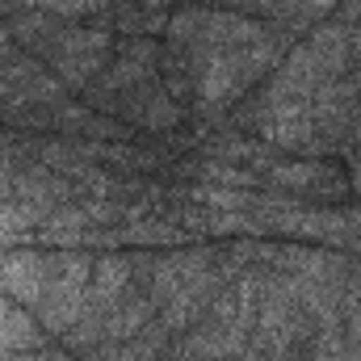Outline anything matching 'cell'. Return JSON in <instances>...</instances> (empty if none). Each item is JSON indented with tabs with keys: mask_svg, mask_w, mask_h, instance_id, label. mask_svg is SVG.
<instances>
[{
	"mask_svg": "<svg viewBox=\"0 0 361 361\" xmlns=\"http://www.w3.org/2000/svg\"><path fill=\"white\" fill-rule=\"evenodd\" d=\"M122 109L143 130H173L180 122V105L173 101V92L160 85V76L147 80V85H139V89L122 92Z\"/></svg>",
	"mask_w": 361,
	"mask_h": 361,
	"instance_id": "5",
	"label": "cell"
},
{
	"mask_svg": "<svg viewBox=\"0 0 361 361\" xmlns=\"http://www.w3.org/2000/svg\"><path fill=\"white\" fill-rule=\"evenodd\" d=\"M30 51L51 63L63 89H89L114 59V34L97 25H47Z\"/></svg>",
	"mask_w": 361,
	"mask_h": 361,
	"instance_id": "1",
	"label": "cell"
},
{
	"mask_svg": "<svg viewBox=\"0 0 361 361\" xmlns=\"http://www.w3.org/2000/svg\"><path fill=\"white\" fill-rule=\"evenodd\" d=\"M214 4H231V8H244V13H265V17H290L298 0H214Z\"/></svg>",
	"mask_w": 361,
	"mask_h": 361,
	"instance_id": "10",
	"label": "cell"
},
{
	"mask_svg": "<svg viewBox=\"0 0 361 361\" xmlns=\"http://www.w3.org/2000/svg\"><path fill=\"white\" fill-rule=\"evenodd\" d=\"M336 8H341V25H353V30H361V0H341Z\"/></svg>",
	"mask_w": 361,
	"mask_h": 361,
	"instance_id": "11",
	"label": "cell"
},
{
	"mask_svg": "<svg viewBox=\"0 0 361 361\" xmlns=\"http://www.w3.org/2000/svg\"><path fill=\"white\" fill-rule=\"evenodd\" d=\"M244 126L252 135H261L265 143H277V147L319 152L315 122H311V101L298 97V92H290V89H281V85H269V89L257 97V105L244 118Z\"/></svg>",
	"mask_w": 361,
	"mask_h": 361,
	"instance_id": "2",
	"label": "cell"
},
{
	"mask_svg": "<svg viewBox=\"0 0 361 361\" xmlns=\"http://www.w3.org/2000/svg\"><path fill=\"white\" fill-rule=\"evenodd\" d=\"M114 13V30L143 38V34H160L173 21V4L169 0H109Z\"/></svg>",
	"mask_w": 361,
	"mask_h": 361,
	"instance_id": "7",
	"label": "cell"
},
{
	"mask_svg": "<svg viewBox=\"0 0 361 361\" xmlns=\"http://www.w3.org/2000/svg\"><path fill=\"white\" fill-rule=\"evenodd\" d=\"M89 273L92 261L80 257V252H55L51 257L47 294L34 302V319H38L42 332H68L72 324H80L85 298H89Z\"/></svg>",
	"mask_w": 361,
	"mask_h": 361,
	"instance_id": "3",
	"label": "cell"
},
{
	"mask_svg": "<svg viewBox=\"0 0 361 361\" xmlns=\"http://www.w3.org/2000/svg\"><path fill=\"white\" fill-rule=\"evenodd\" d=\"M51 281V257L34 248H0V294L13 302L34 307L47 294Z\"/></svg>",
	"mask_w": 361,
	"mask_h": 361,
	"instance_id": "4",
	"label": "cell"
},
{
	"mask_svg": "<svg viewBox=\"0 0 361 361\" xmlns=\"http://www.w3.org/2000/svg\"><path fill=\"white\" fill-rule=\"evenodd\" d=\"M4 147H8V139H4V135H0V156H4Z\"/></svg>",
	"mask_w": 361,
	"mask_h": 361,
	"instance_id": "16",
	"label": "cell"
},
{
	"mask_svg": "<svg viewBox=\"0 0 361 361\" xmlns=\"http://www.w3.org/2000/svg\"><path fill=\"white\" fill-rule=\"evenodd\" d=\"M273 180L277 185H290V189H315L319 180H332V173L319 169V164H277L273 169Z\"/></svg>",
	"mask_w": 361,
	"mask_h": 361,
	"instance_id": "9",
	"label": "cell"
},
{
	"mask_svg": "<svg viewBox=\"0 0 361 361\" xmlns=\"http://www.w3.org/2000/svg\"><path fill=\"white\" fill-rule=\"evenodd\" d=\"M17 4H30V8H47V4H55V0H17Z\"/></svg>",
	"mask_w": 361,
	"mask_h": 361,
	"instance_id": "14",
	"label": "cell"
},
{
	"mask_svg": "<svg viewBox=\"0 0 361 361\" xmlns=\"http://www.w3.org/2000/svg\"><path fill=\"white\" fill-rule=\"evenodd\" d=\"M8 42H13V30H8V25H4V21H0V55H4V51H8Z\"/></svg>",
	"mask_w": 361,
	"mask_h": 361,
	"instance_id": "13",
	"label": "cell"
},
{
	"mask_svg": "<svg viewBox=\"0 0 361 361\" xmlns=\"http://www.w3.org/2000/svg\"><path fill=\"white\" fill-rule=\"evenodd\" d=\"M353 189L361 193V122H357V143H353Z\"/></svg>",
	"mask_w": 361,
	"mask_h": 361,
	"instance_id": "12",
	"label": "cell"
},
{
	"mask_svg": "<svg viewBox=\"0 0 361 361\" xmlns=\"http://www.w3.org/2000/svg\"><path fill=\"white\" fill-rule=\"evenodd\" d=\"M210 257L206 252H185V257H164V261H156V269H152V302L156 307H164L173 294L180 290H189L193 281H202V277H210Z\"/></svg>",
	"mask_w": 361,
	"mask_h": 361,
	"instance_id": "6",
	"label": "cell"
},
{
	"mask_svg": "<svg viewBox=\"0 0 361 361\" xmlns=\"http://www.w3.org/2000/svg\"><path fill=\"white\" fill-rule=\"evenodd\" d=\"M47 214L25 206V202H4L0 197V248H13L17 240H25L34 231V223H42Z\"/></svg>",
	"mask_w": 361,
	"mask_h": 361,
	"instance_id": "8",
	"label": "cell"
},
{
	"mask_svg": "<svg viewBox=\"0 0 361 361\" xmlns=\"http://www.w3.org/2000/svg\"><path fill=\"white\" fill-rule=\"evenodd\" d=\"M47 361H72V357H63V353H47Z\"/></svg>",
	"mask_w": 361,
	"mask_h": 361,
	"instance_id": "15",
	"label": "cell"
}]
</instances>
